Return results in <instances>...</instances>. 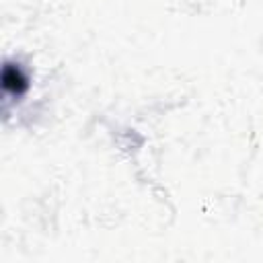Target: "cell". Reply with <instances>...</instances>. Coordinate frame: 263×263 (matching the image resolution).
Instances as JSON below:
<instances>
[{"instance_id": "1", "label": "cell", "mask_w": 263, "mask_h": 263, "mask_svg": "<svg viewBox=\"0 0 263 263\" xmlns=\"http://www.w3.org/2000/svg\"><path fill=\"white\" fill-rule=\"evenodd\" d=\"M2 88L6 95H12V97H23L29 88V76L27 72L14 64V62H6L4 64V70H2Z\"/></svg>"}]
</instances>
